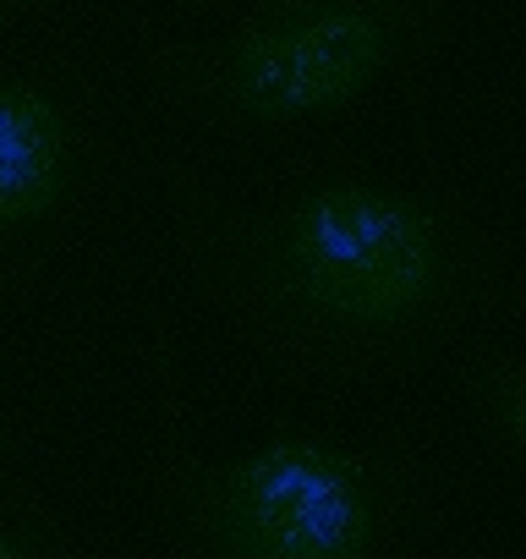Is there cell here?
<instances>
[{"label":"cell","mask_w":526,"mask_h":559,"mask_svg":"<svg viewBox=\"0 0 526 559\" xmlns=\"http://www.w3.org/2000/svg\"><path fill=\"white\" fill-rule=\"evenodd\" d=\"M455 390L482 433L526 461V352H466L455 368Z\"/></svg>","instance_id":"5b68a950"},{"label":"cell","mask_w":526,"mask_h":559,"mask_svg":"<svg viewBox=\"0 0 526 559\" xmlns=\"http://www.w3.org/2000/svg\"><path fill=\"white\" fill-rule=\"evenodd\" d=\"M0 559H72L61 521L39 499H0Z\"/></svg>","instance_id":"8992f818"},{"label":"cell","mask_w":526,"mask_h":559,"mask_svg":"<svg viewBox=\"0 0 526 559\" xmlns=\"http://www.w3.org/2000/svg\"><path fill=\"white\" fill-rule=\"evenodd\" d=\"M159 493L176 559H417L439 466L411 433L340 428H275L214 461L170 417Z\"/></svg>","instance_id":"7a4b0ae2"},{"label":"cell","mask_w":526,"mask_h":559,"mask_svg":"<svg viewBox=\"0 0 526 559\" xmlns=\"http://www.w3.org/2000/svg\"><path fill=\"white\" fill-rule=\"evenodd\" d=\"M17 450V423H12V412L7 406H0V461H7Z\"/></svg>","instance_id":"ba28073f"},{"label":"cell","mask_w":526,"mask_h":559,"mask_svg":"<svg viewBox=\"0 0 526 559\" xmlns=\"http://www.w3.org/2000/svg\"><path fill=\"white\" fill-rule=\"evenodd\" d=\"M170 225L192 286L313 384L411 373L510 297V258L482 214L384 165H319L263 203L176 181Z\"/></svg>","instance_id":"6da1fadb"},{"label":"cell","mask_w":526,"mask_h":559,"mask_svg":"<svg viewBox=\"0 0 526 559\" xmlns=\"http://www.w3.org/2000/svg\"><path fill=\"white\" fill-rule=\"evenodd\" d=\"M450 0H247L214 39L165 45L154 88L225 132H302L428 61Z\"/></svg>","instance_id":"3957f363"},{"label":"cell","mask_w":526,"mask_h":559,"mask_svg":"<svg viewBox=\"0 0 526 559\" xmlns=\"http://www.w3.org/2000/svg\"><path fill=\"white\" fill-rule=\"evenodd\" d=\"M45 7H56V0H0V34H7L17 17H28V12H45Z\"/></svg>","instance_id":"52a82bcc"},{"label":"cell","mask_w":526,"mask_h":559,"mask_svg":"<svg viewBox=\"0 0 526 559\" xmlns=\"http://www.w3.org/2000/svg\"><path fill=\"white\" fill-rule=\"evenodd\" d=\"M99 181V116L61 67L0 72V269H28L83 214Z\"/></svg>","instance_id":"277c9868"}]
</instances>
